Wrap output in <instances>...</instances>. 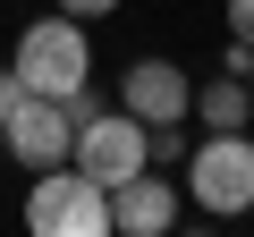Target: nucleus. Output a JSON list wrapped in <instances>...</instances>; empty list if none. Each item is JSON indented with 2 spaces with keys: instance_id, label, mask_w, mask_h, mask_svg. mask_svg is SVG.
<instances>
[{
  "instance_id": "0eeeda50",
  "label": "nucleus",
  "mask_w": 254,
  "mask_h": 237,
  "mask_svg": "<svg viewBox=\"0 0 254 237\" xmlns=\"http://www.w3.org/2000/svg\"><path fill=\"white\" fill-rule=\"evenodd\" d=\"M170 220H178V186H170V178L136 170V178L110 186V237H161Z\"/></svg>"
},
{
  "instance_id": "6e6552de",
  "label": "nucleus",
  "mask_w": 254,
  "mask_h": 237,
  "mask_svg": "<svg viewBox=\"0 0 254 237\" xmlns=\"http://www.w3.org/2000/svg\"><path fill=\"white\" fill-rule=\"evenodd\" d=\"M187 118H203V127H246V118H254L246 76H212V85H195V110H187Z\"/></svg>"
},
{
  "instance_id": "f8f14e48",
  "label": "nucleus",
  "mask_w": 254,
  "mask_h": 237,
  "mask_svg": "<svg viewBox=\"0 0 254 237\" xmlns=\"http://www.w3.org/2000/svg\"><path fill=\"white\" fill-rule=\"evenodd\" d=\"M246 93H254V68H246Z\"/></svg>"
},
{
  "instance_id": "f03ea898",
  "label": "nucleus",
  "mask_w": 254,
  "mask_h": 237,
  "mask_svg": "<svg viewBox=\"0 0 254 237\" xmlns=\"http://www.w3.org/2000/svg\"><path fill=\"white\" fill-rule=\"evenodd\" d=\"M26 229L34 237H110V186H93L76 161H51L26 186Z\"/></svg>"
},
{
  "instance_id": "9b49d317",
  "label": "nucleus",
  "mask_w": 254,
  "mask_h": 237,
  "mask_svg": "<svg viewBox=\"0 0 254 237\" xmlns=\"http://www.w3.org/2000/svg\"><path fill=\"white\" fill-rule=\"evenodd\" d=\"M9 110H17V76L0 68V118H9Z\"/></svg>"
},
{
  "instance_id": "f257e3e1",
  "label": "nucleus",
  "mask_w": 254,
  "mask_h": 237,
  "mask_svg": "<svg viewBox=\"0 0 254 237\" xmlns=\"http://www.w3.org/2000/svg\"><path fill=\"white\" fill-rule=\"evenodd\" d=\"M17 93H51V102H68V93H85V76H93V43H85V17H34L26 34H17Z\"/></svg>"
},
{
  "instance_id": "1a4fd4ad",
  "label": "nucleus",
  "mask_w": 254,
  "mask_h": 237,
  "mask_svg": "<svg viewBox=\"0 0 254 237\" xmlns=\"http://www.w3.org/2000/svg\"><path fill=\"white\" fill-rule=\"evenodd\" d=\"M229 43H254V0H229Z\"/></svg>"
},
{
  "instance_id": "20e7f679",
  "label": "nucleus",
  "mask_w": 254,
  "mask_h": 237,
  "mask_svg": "<svg viewBox=\"0 0 254 237\" xmlns=\"http://www.w3.org/2000/svg\"><path fill=\"white\" fill-rule=\"evenodd\" d=\"M68 161H76L93 186H119V178L153 170V127H144L136 110H85V118H76V144H68Z\"/></svg>"
},
{
  "instance_id": "39448f33",
  "label": "nucleus",
  "mask_w": 254,
  "mask_h": 237,
  "mask_svg": "<svg viewBox=\"0 0 254 237\" xmlns=\"http://www.w3.org/2000/svg\"><path fill=\"white\" fill-rule=\"evenodd\" d=\"M0 144H9L26 170H51V161H68V144H76V102L17 93V110L0 118Z\"/></svg>"
},
{
  "instance_id": "7ed1b4c3",
  "label": "nucleus",
  "mask_w": 254,
  "mask_h": 237,
  "mask_svg": "<svg viewBox=\"0 0 254 237\" xmlns=\"http://www.w3.org/2000/svg\"><path fill=\"white\" fill-rule=\"evenodd\" d=\"M187 195L212 220H237L254 203V136L246 127H203V144H187Z\"/></svg>"
},
{
  "instance_id": "423d86ee",
  "label": "nucleus",
  "mask_w": 254,
  "mask_h": 237,
  "mask_svg": "<svg viewBox=\"0 0 254 237\" xmlns=\"http://www.w3.org/2000/svg\"><path fill=\"white\" fill-rule=\"evenodd\" d=\"M119 110H136L144 127H161V118H187L195 110V85H187L178 59H136L119 76Z\"/></svg>"
},
{
  "instance_id": "9d476101",
  "label": "nucleus",
  "mask_w": 254,
  "mask_h": 237,
  "mask_svg": "<svg viewBox=\"0 0 254 237\" xmlns=\"http://www.w3.org/2000/svg\"><path fill=\"white\" fill-rule=\"evenodd\" d=\"M60 9H68V17H110L119 0H60Z\"/></svg>"
}]
</instances>
